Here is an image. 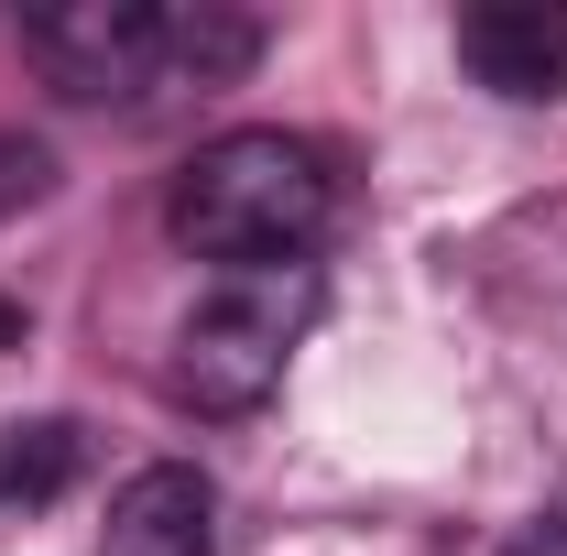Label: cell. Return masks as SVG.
Returning a JSON list of instances; mask_svg holds the SVG:
<instances>
[{"label": "cell", "mask_w": 567, "mask_h": 556, "mask_svg": "<svg viewBox=\"0 0 567 556\" xmlns=\"http://www.w3.org/2000/svg\"><path fill=\"white\" fill-rule=\"evenodd\" d=\"M44 76L87 110H153L164 87H229L262 55L240 0H55L22 22Z\"/></svg>", "instance_id": "6da1fadb"}, {"label": "cell", "mask_w": 567, "mask_h": 556, "mask_svg": "<svg viewBox=\"0 0 567 556\" xmlns=\"http://www.w3.org/2000/svg\"><path fill=\"white\" fill-rule=\"evenodd\" d=\"M328 218H339V175H328L317 142H295V132H218L175 175V197H164V229L197 262H218V274L306 262L328 240Z\"/></svg>", "instance_id": "7a4b0ae2"}, {"label": "cell", "mask_w": 567, "mask_h": 556, "mask_svg": "<svg viewBox=\"0 0 567 556\" xmlns=\"http://www.w3.org/2000/svg\"><path fill=\"white\" fill-rule=\"evenodd\" d=\"M317 317V262H274V274H229L175 328V360H164V393L197 404V415H251L284 382V360Z\"/></svg>", "instance_id": "3957f363"}, {"label": "cell", "mask_w": 567, "mask_h": 556, "mask_svg": "<svg viewBox=\"0 0 567 556\" xmlns=\"http://www.w3.org/2000/svg\"><path fill=\"white\" fill-rule=\"evenodd\" d=\"M99 556H218V491L186 459H153L110 491V535Z\"/></svg>", "instance_id": "277c9868"}, {"label": "cell", "mask_w": 567, "mask_h": 556, "mask_svg": "<svg viewBox=\"0 0 567 556\" xmlns=\"http://www.w3.org/2000/svg\"><path fill=\"white\" fill-rule=\"evenodd\" d=\"M458 55H470V76L492 99H557L567 87V22H546V11H470Z\"/></svg>", "instance_id": "5b68a950"}, {"label": "cell", "mask_w": 567, "mask_h": 556, "mask_svg": "<svg viewBox=\"0 0 567 556\" xmlns=\"http://www.w3.org/2000/svg\"><path fill=\"white\" fill-rule=\"evenodd\" d=\"M76 459H87V436L66 415H33V425H0V513H33V502H55L76 481Z\"/></svg>", "instance_id": "8992f818"}, {"label": "cell", "mask_w": 567, "mask_h": 556, "mask_svg": "<svg viewBox=\"0 0 567 556\" xmlns=\"http://www.w3.org/2000/svg\"><path fill=\"white\" fill-rule=\"evenodd\" d=\"M44 197H55V153H44V142H22V132H0V218L44 208Z\"/></svg>", "instance_id": "52a82bcc"}, {"label": "cell", "mask_w": 567, "mask_h": 556, "mask_svg": "<svg viewBox=\"0 0 567 556\" xmlns=\"http://www.w3.org/2000/svg\"><path fill=\"white\" fill-rule=\"evenodd\" d=\"M513 556H567V513H535V524L513 535Z\"/></svg>", "instance_id": "ba28073f"}, {"label": "cell", "mask_w": 567, "mask_h": 556, "mask_svg": "<svg viewBox=\"0 0 567 556\" xmlns=\"http://www.w3.org/2000/svg\"><path fill=\"white\" fill-rule=\"evenodd\" d=\"M0 349H22V306L11 295H0Z\"/></svg>", "instance_id": "9c48e42d"}]
</instances>
